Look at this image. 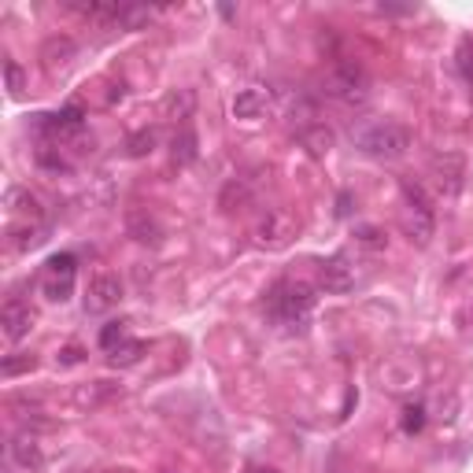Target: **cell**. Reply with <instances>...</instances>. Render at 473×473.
I'll return each instance as SVG.
<instances>
[{
  "label": "cell",
  "mask_w": 473,
  "mask_h": 473,
  "mask_svg": "<svg viewBox=\"0 0 473 473\" xmlns=\"http://www.w3.org/2000/svg\"><path fill=\"white\" fill-rule=\"evenodd\" d=\"M156 141H159V137H156V130H137V134L130 137V144H126V148H130V156H134V159H141V156L152 152Z\"/></svg>",
  "instance_id": "cell-21"
},
{
  "label": "cell",
  "mask_w": 473,
  "mask_h": 473,
  "mask_svg": "<svg viewBox=\"0 0 473 473\" xmlns=\"http://www.w3.org/2000/svg\"><path fill=\"white\" fill-rule=\"evenodd\" d=\"M74 273H78V259L70 252H60L45 263V278H41V289L53 304H67L74 296Z\"/></svg>",
  "instance_id": "cell-5"
},
{
  "label": "cell",
  "mask_w": 473,
  "mask_h": 473,
  "mask_svg": "<svg viewBox=\"0 0 473 473\" xmlns=\"http://www.w3.org/2000/svg\"><path fill=\"white\" fill-rule=\"evenodd\" d=\"M322 93L344 108H363L370 101V74L359 60L337 56L326 70V78H322Z\"/></svg>",
  "instance_id": "cell-2"
},
{
  "label": "cell",
  "mask_w": 473,
  "mask_h": 473,
  "mask_svg": "<svg viewBox=\"0 0 473 473\" xmlns=\"http://www.w3.org/2000/svg\"><path fill=\"white\" fill-rule=\"evenodd\" d=\"M4 82H8V93L12 96H22V89H27V74H22V67L15 60L4 63Z\"/></svg>",
  "instance_id": "cell-23"
},
{
  "label": "cell",
  "mask_w": 473,
  "mask_h": 473,
  "mask_svg": "<svg viewBox=\"0 0 473 473\" xmlns=\"http://www.w3.org/2000/svg\"><path fill=\"white\" fill-rule=\"evenodd\" d=\"M248 473H278V469H273V466H252Z\"/></svg>",
  "instance_id": "cell-29"
},
{
  "label": "cell",
  "mask_w": 473,
  "mask_h": 473,
  "mask_svg": "<svg viewBox=\"0 0 473 473\" xmlns=\"http://www.w3.org/2000/svg\"><path fill=\"white\" fill-rule=\"evenodd\" d=\"M86 126V111L78 104H67L63 111H53V115H41L37 118V130L48 134V137H70V134H82Z\"/></svg>",
  "instance_id": "cell-11"
},
{
  "label": "cell",
  "mask_w": 473,
  "mask_h": 473,
  "mask_svg": "<svg viewBox=\"0 0 473 473\" xmlns=\"http://www.w3.org/2000/svg\"><path fill=\"white\" fill-rule=\"evenodd\" d=\"M130 237L141 241V244H159V241H163V230L156 226V218H152V215L134 211V215H130Z\"/></svg>",
  "instance_id": "cell-17"
},
{
  "label": "cell",
  "mask_w": 473,
  "mask_h": 473,
  "mask_svg": "<svg viewBox=\"0 0 473 473\" xmlns=\"http://www.w3.org/2000/svg\"><path fill=\"white\" fill-rule=\"evenodd\" d=\"M34 366H37L34 355H8L4 363H0V373H4V378H15V373H27Z\"/></svg>",
  "instance_id": "cell-22"
},
{
  "label": "cell",
  "mask_w": 473,
  "mask_h": 473,
  "mask_svg": "<svg viewBox=\"0 0 473 473\" xmlns=\"http://www.w3.org/2000/svg\"><path fill=\"white\" fill-rule=\"evenodd\" d=\"M318 278H322V289L333 292V296H344L355 289V266L344 252H333L330 259H322L318 266Z\"/></svg>",
  "instance_id": "cell-7"
},
{
  "label": "cell",
  "mask_w": 473,
  "mask_h": 473,
  "mask_svg": "<svg viewBox=\"0 0 473 473\" xmlns=\"http://www.w3.org/2000/svg\"><path fill=\"white\" fill-rule=\"evenodd\" d=\"M429 178L436 185L440 196H459L462 182H466V159L459 152H444L429 159Z\"/></svg>",
  "instance_id": "cell-6"
},
{
  "label": "cell",
  "mask_w": 473,
  "mask_h": 473,
  "mask_svg": "<svg viewBox=\"0 0 473 473\" xmlns=\"http://www.w3.org/2000/svg\"><path fill=\"white\" fill-rule=\"evenodd\" d=\"M8 455H12V462H15V466L30 469V473H37V469L45 466V455H41V447H37V440H34L30 433H19V436H12V444H8Z\"/></svg>",
  "instance_id": "cell-14"
},
{
  "label": "cell",
  "mask_w": 473,
  "mask_h": 473,
  "mask_svg": "<svg viewBox=\"0 0 473 473\" xmlns=\"http://www.w3.org/2000/svg\"><path fill=\"white\" fill-rule=\"evenodd\" d=\"M74 56H78V48H74L70 37H48L45 48H41V67L48 74H63L74 63Z\"/></svg>",
  "instance_id": "cell-12"
},
{
  "label": "cell",
  "mask_w": 473,
  "mask_h": 473,
  "mask_svg": "<svg viewBox=\"0 0 473 473\" xmlns=\"http://www.w3.org/2000/svg\"><path fill=\"white\" fill-rule=\"evenodd\" d=\"M314 289L307 281H296V278H281L266 289V314L278 322L285 330H304L307 318L314 311Z\"/></svg>",
  "instance_id": "cell-1"
},
{
  "label": "cell",
  "mask_w": 473,
  "mask_h": 473,
  "mask_svg": "<svg viewBox=\"0 0 473 473\" xmlns=\"http://www.w3.org/2000/svg\"><path fill=\"white\" fill-rule=\"evenodd\" d=\"M359 241L366 244V248H385V237L373 230V226H366V230H359Z\"/></svg>",
  "instance_id": "cell-27"
},
{
  "label": "cell",
  "mask_w": 473,
  "mask_h": 473,
  "mask_svg": "<svg viewBox=\"0 0 473 473\" xmlns=\"http://www.w3.org/2000/svg\"><path fill=\"white\" fill-rule=\"evenodd\" d=\"M266 108H270V93L259 89V86L241 89V93L233 96V115H237V118H259Z\"/></svg>",
  "instance_id": "cell-15"
},
{
  "label": "cell",
  "mask_w": 473,
  "mask_h": 473,
  "mask_svg": "<svg viewBox=\"0 0 473 473\" xmlns=\"http://www.w3.org/2000/svg\"><path fill=\"white\" fill-rule=\"evenodd\" d=\"M421 426H426V411H421V407H407L404 411V433H421Z\"/></svg>",
  "instance_id": "cell-26"
},
{
  "label": "cell",
  "mask_w": 473,
  "mask_h": 473,
  "mask_svg": "<svg viewBox=\"0 0 473 473\" xmlns=\"http://www.w3.org/2000/svg\"><path fill=\"white\" fill-rule=\"evenodd\" d=\"M78 359H82L78 347H67V352H63V363H78Z\"/></svg>",
  "instance_id": "cell-28"
},
{
  "label": "cell",
  "mask_w": 473,
  "mask_h": 473,
  "mask_svg": "<svg viewBox=\"0 0 473 473\" xmlns=\"http://www.w3.org/2000/svg\"><path fill=\"white\" fill-rule=\"evenodd\" d=\"M192 108H196L192 89H178V93H170V96H167V115H170L174 122H182V126H189Z\"/></svg>",
  "instance_id": "cell-19"
},
{
  "label": "cell",
  "mask_w": 473,
  "mask_h": 473,
  "mask_svg": "<svg viewBox=\"0 0 473 473\" xmlns=\"http://www.w3.org/2000/svg\"><path fill=\"white\" fill-rule=\"evenodd\" d=\"M459 70H462V78L473 86V41L459 45Z\"/></svg>",
  "instance_id": "cell-25"
},
{
  "label": "cell",
  "mask_w": 473,
  "mask_h": 473,
  "mask_svg": "<svg viewBox=\"0 0 473 473\" xmlns=\"http://www.w3.org/2000/svg\"><path fill=\"white\" fill-rule=\"evenodd\" d=\"M296 230H300L296 215L285 211V208H273V211H266V218L259 222V241L270 244V248H281V244H289V237H296Z\"/></svg>",
  "instance_id": "cell-9"
},
{
  "label": "cell",
  "mask_w": 473,
  "mask_h": 473,
  "mask_svg": "<svg viewBox=\"0 0 473 473\" xmlns=\"http://www.w3.org/2000/svg\"><path fill=\"white\" fill-rule=\"evenodd\" d=\"M122 304V281L115 273H96L89 281V292H86V311L89 314H108Z\"/></svg>",
  "instance_id": "cell-8"
},
{
  "label": "cell",
  "mask_w": 473,
  "mask_h": 473,
  "mask_svg": "<svg viewBox=\"0 0 473 473\" xmlns=\"http://www.w3.org/2000/svg\"><path fill=\"white\" fill-rule=\"evenodd\" d=\"M141 355H144V344H141V340H134V337H126V340L115 344L111 352H108V363L126 370V366H137V363H141Z\"/></svg>",
  "instance_id": "cell-20"
},
{
  "label": "cell",
  "mask_w": 473,
  "mask_h": 473,
  "mask_svg": "<svg viewBox=\"0 0 473 473\" xmlns=\"http://www.w3.org/2000/svg\"><path fill=\"white\" fill-rule=\"evenodd\" d=\"M436 230V215H433V204H429V196L421 185L414 182H404V233L426 248L429 237Z\"/></svg>",
  "instance_id": "cell-4"
},
{
  "label": "cell",
  "mask_w": 473,
  "mask_h": 473,
  "mask_svg": "<svg viewBox=\"0 0 473 473\" xmlns=\"http://www.w3.org/2000/svg\"><path fill=\"white\" fill-rule=\"evenodd\" d=\"M122 340H126V326H122V322H108V326L101 330V347H104V352H111V347L122 344Z\"/></svg>",
  "instance_id": "cell-24"
},
{
  "label": "cell",
  "mask_w": 473,
  "mask_h": 473,
  "mask_svg": "<svg viewBox=\"0 0 473 473\" xmlns=\"http://www.w3.org/2000/svg\"><path fill=\"white\" fill-rule=\"evenodd\" d=\"M296 141H300L307 148V156L314 159H326L333 152V144H337V134L326 126V122H307V126L296 134Z\"/></svg>",
  "instance_id": "cell-13"
},
{
  "label": "cell",
  "mask_w": 473,
  "mask_h": 473,
  "mask_svg": "<svg viewBox=\"0 0 473 473\" xmlns=\"http://www.w3.org/2000/svg\"><path fill=\"white\" fill-rule=\"evenodd\" d=\"M170 156H174V163H178V167H189L196 159V134H192V126H182L178 134H174Z\"/></svg>",
  "instance_id": "cell-18"
},
{
  "label": "cell",
  "mask_w": 473,
  "mask_h": 473,
  "mask_svg": "<svg viewBox=\"0 0 473 473\" xmlns=\"http://www.w3.org/2000/svg\"><path fill=\"white\" fill-rule=\"evenodd\" d=\"M4 204H8V211H15V215H27L30 222H41V204H37V196L27 192V189L12 185L8 196H4Z\"/></svg>",
  "instance_id": "cell-16"
},
{
  "label": "cell",
  "mask_w": 473,
  "mask_h": 473,
  "mask_svg": "<svg viewBox=\"0 0 473 473\" xmlns=\"http://www.w3.org/2000/svg\"><path fill=\"white\" fill-rule=\"evenodd\" d=\"M355 148H359L363 156L381 159V163L400 159V156L407 152V148H411V130L400 126V122H392V118H385V122H370V126H363V130L355 134Z\"/></svg>",
  "instance_id": "cell-3"
},
{
  "label": "cell",
  "mask_w": 473,
  "mask_h": 473,
  "mask_svg": "<svg viewBox=\"0 0 473 473\" xmlns=\"http://www.w3.org/2000/svg\"><path fill=\"white\" fill-rule=\"evenodd\" d=\"M34 330V311H30V304H22L19 296H12V300L0 307V333H4L12 344L15 340H22Z\"/></svg>",
  "instance_id": "cell-10"
}]
</instances>
